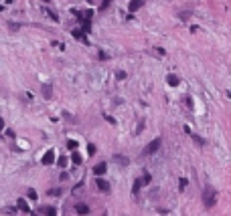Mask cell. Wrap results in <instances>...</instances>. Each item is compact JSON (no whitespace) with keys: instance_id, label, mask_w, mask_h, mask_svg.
Masks as SVG:
<instances>
[{"instance_id":"obj_1","label":"cell","mask_w":231,"mask_h":216,"mask_svg":"<svg viewBox=\"0 0 231 216\" xmlns=\"http://www.w3.org/2000/svg\"><path fill=\"white\" fill-rule=\"evenodd\" d=\"M215 202H217V192H215V188L205 186V190H203V204H205V208H213Z\"/></svg>"},{"instance_id":"obj_2","label":"cell","mask_w":231,"mask_h":216,"mask_svg":"<svg viewBox=\"0 0 231 216\" xmlns=\"http://www.w3.org/2000/svg\"><path fill=\"white\" fill-rule=\"evenodd\" d=\"M160 146H162V137H154L150 144L142 149V156H152V154H156V151L160 149Z\"/></svg>"},{"instance_id":"obj_3","label":"cell","mask_w":231,"mask_h":216,"mask_svg":"<svg viewBox=\"0 0 231 216\" xmlns=\"http://www.w3.org/2000/svg\"><path fill=\"white\" fill-rule=\"evenodd\" d=\"M105 170H107V164H105V162H99V164L93 166V174H95V176H104Z\"/></svg>"},{"instance_id":"obj_4","label":"cell","mask_w":231,"mask_h":216,"mask_svg":"<svg viewBox=\"0 0 231 216\" xmlns=\"http://www.w3.org/2000/svg\"><path fill=\"white\" fill-rule=\"evenodd\" d=\"M41 89H43V97L45 99H53V85L51 83H43Z\"/></svg>"},{"instance_id":"obj_5","label":"cell","mask_w":231,"mask_h":216,"mask_svg":"<svg viewBox=\"0 0 231 216\" xmlns=\"http://www.w3.org/2000/svg\"><path fill=\"white\" fill-rule=\"evenodd\" d=\"M53 159H55V149H49L45 156L41 158V162H43L45 166H49V164H53Z\"/></svg>"},{"instance_id":"obj_6","label":"cell","mask_w":231,"mask_h":216,"mask_svg":"<svg viewBox=\"0 0 231 216\" xmlns=\"http://www.w3.org/2000/svg\"><path fill=\"white\" fill-rule=\"evenodd\" d=\"M95 184H97V188H99L102 192H105V194L112 190V188H110V184L105 182V180H102V178H97V180H95Z\"/></svg>"},{"instance_id":"obj_7","label":"cell","mask_w":231,"mask_h":216,"mask_svg":"<svg viewBox=\"0 0 231 216\" xmlns=\"http://www.w3.org/2000/svg\"><path fill=\"white\" fill-rule=\"evenodd\" d=\"M37 212H39V214H47V216L57 214V210H55V208H51V206H41V208H39Z\"/></svg>"},{"instance_id":"obj_8","label":"cell","mask_w":231,"mask_h":216,"mask_svg":"<svg viewBox=\"0 0 231 216\" xmlns=\"http://www.w3.org/2000/svg\"><path fill=\"white\" fill-rule=\"evenodd\" d=\"M18 210H23L24 214H31V212H33V210H31V208H29V204H26V202H24L23 198H20V200H18Z\"/></svg>"},{"instance_id":"obj_9","label":"cell","mask_w":231,"mask_h":216,"mask_svg":"<svg viewBox=\"0 0 231 216\" xmlns=\"http://www.w3.org/2000/svg\"><path fill=\"white\" fill-rule=\"evenodd\" d=\"M142 4H144V0H132V2H130V12H136Z\"/></svg>"},{"instance_id":"obj_10","label":"cell","mask_w":231,"mask_h":216,"mask_svg":"<svg viewBox=\"0 0 231 216\" xmlns=\"http://www.w3.org/2000/svg\"><path fill=\"white\" fill-rule=\"evenodd\" d=\"M75 210H77V214H89V206L87 204H77Z\"/></svg>"},{"instance_id":"obj_11","label":"cell","mask_w":231,"mask_h":216,"mask_svg":"<svg viewBox=\"0 0 231 216\" xmlns=\"http://www.w3.org/2000/svg\"><path fill=\"white\" fill-rule=\"evenodd\" d=\"M114 159L118 162V164H122V166H128V164H130V159H128L126 156H120V154H116V156H114Z\"/></svg>"},{"instance_id":"obj_12","label":"cell","mask_w":231,"mask_h":216,"mask_svg":"<svg viewBox=\"0 0 231 216\" xmlns=\"http://www.w3.org/2000/svg\"><path fill=\"white\" fill-rule=\"evenodd\" d=\"M166 81H168L170 87H176V85H178V77H176V75H166Z\"/></svg>"},{"instance_id":"obj_13","label":"cell","mask_w":231,"mask_h":216,"mask_svg":"<svg viewBox=\"0 0 231 216\" xmlns=\"http://www.w3.org/2000/svg\"><path fill=\"white\" fill-rule=\"evenodd\" d=\"M140 182H142V186H148V184L152 182V176L148 174V172H144V176L140 178Z\"/></svg>"},{"instance_id":"obj_14","label":"cell","mask_w":231,"mask_h":216,"mask_svg":"<svg viewBox=\"0 0 231 216\" xmlns=\"http://www.w3.org/2000/svg\"><path fill=\"white\" fill-rule=\"evenodd\" d=\"M73 36H75L77 41H83V43H87V36H83L79 28H75V30H73Z\"/></svg>"},{"instance_id":"obj_15","label":"cell","mask_w":231,"mask_h":216,"mask_svg":"<svg viewBox=\"0 0 231 216\" xmlns=\"http://www.w3.org/2000/svg\"><path fill=\"white\" fill-rule=\"evenodd\" d=\"M140 188H142V182H140V180H136V182H134V186H132V194H134V196H138Z\"/></svg>"},{"instance_id":"obj_16","label":"cell","mask_w":231,"mask_h":216,"mask_svg":"<svg viewBox=\"0 0 231 216\" xmlns=\"http://www.w3.org/2000/svg\"><path fill=\"white\" fill-rule=\"evenodd\" d=\"M193 141L197 146H205V137H201V136H193Z\"/></svg>"},{"instance_id":"obj_17","label":"cell","mask_w":231,"mask_h":216,"mask_svg":"<svg viewBox=\"0 0 231 216\" xmlns=\"http://www.w3.org/2000/svg\"><path fill=\"white\" fill-rule=\"evenodd\" d=\"M47 14H49V18H51V20H55V22H57L59 20V16H57V12H53V10H45Z\"/></svg>"},{"instance_id":"obj_18","label":"cell","mask_w":231,"mask_h":216,"mask_svg":"<svg viewBox=\"0 0 231 216\" xmlns=\"http://www.w3.org/2000/svg\"><path fill=\"white\" fill-rule=\"evenodd\" d=\"M71 159H73V164H81V156L77 154V151H73V158Z\"/></svg>"},{"instance_id":"obj_19","label":"cell","mask_w":231,"mask_h":216,"mask_svg":"<svg viewBox=\"0 0 231 216\" xmlns=\"http://www.w3.org/2000/svg\"><path fill=\"white\" fill-rule=\"evenodd\" d=\"M67 148H69V149H75V148H77V141H75V139H69V141H67Z\"/></svg>"},{"instance_id":"obj_20","label":"cell","mask_w":231,"mask_h":216,"mask_svg":"<svg viewBox=\"0 0 231 216\" xmlns=\"http://www.w3.org/2000/svg\"><path fill=\"white\" fill-rule=\"evenodd\" d=\"M26 194H29V198H31V200H37V192L33 190V188H29V192H26Z\"/></svg>"},{"instance_id":"obj_21","label":"cell","mask_w":231,"mask_h":216,"mask_svg":"<svg viewBox=\"0 0 231 216\" xmlns=\"http://www.w3.org/2000/svg\"><path fill=\"white\" fill-rule=\"evenodd\" d=\"M57 164H59V168H65V166H67V159H65V158H59Z\"/></svg>"},{"instance_id":"obj_22","label":"cell","mask_w":231,"mask_h":216,"mask_svg":"<svg viewBox=\"0 0 231 216\" xmlns=\"http://www.w3.org/2000/svg\"><path fill=\"white\" fill-rule=\"evenodd\" d=\"M181 18H183V20H189V18H191V12L186 10V12H181Z\"/></svg>"},{"instance_id":"obj_23","label":"cell","mask_w":231,"mask_h":216,"mask_svg":"<svg viewBox=\"0 0 231 216\" xmlns=\"http://www.w3.org/2000/svg\"><path fill=\"white\" fill-rule=\"evenodd\" d=\"M116 79H126V73H124V71H118V73H116Z\"/></svg>"},{"instance_id":"obj_24","label":"cell","mask_w":231,"mask_h":216,"mask_svg":"<svg viewBox=\"0 0 231 216\" xmlns=\"http://www.w3.org/2000/svg\"><path fill=\"white\" fill-rule=\"evenodd\" d=\"M8 26H10V30H18L20 28V24H16V22H8Z\"/></svg>"},{"instance_id":"obj_25","label":"cell","mask_w":231,"mask_h":216,"mask_svg":"<svg viewBox=\"0 0 231 216\" xmlns=\"http://www.w3.org/2000/svg\"><path fill=\"white\" fill-rule=\"evenodd\" d=\"M186 186V178H181V184H178V188H181V190H183V188H185Z\"/></svg>"},{"instance_id":"obj_26","label":"cell","mask_w":231,"mask_h":216,"mask_svg":"<svg viewBox=\"0 0 231 216\" xmlns=\"http://www.w3.org/2000/svg\"><path fill=\"white\" fill-rule=\"evenodd\" d=\"M87 151H89V154L93 156V154H95V146H93V144H89V148H87Z\"/></svg>"},{"instance_id":"obj_27","label":"cell","mask_w":231,"mask_h":216,"mask_svg":"<svg viewBox=\"0 0 231 216\" xmlns=\"http://www.w3.org/2000/svg\"><path fill=\"white\" fill-rule=\"evenodd\" d=\"M49 194H51V196H59V194H61V190H59V188H57V190H51V192H49Z\"/></svg>"},{"instance_id":"obj_28","label":"cell","mask_w":231,"mask_h":216,"mask_svg":"<svg viewBox=\"0 0 231 216\" xmlns=\"http://www.w3.org/2000/svg\"><path fill=\"white\" fill-rule=\"evenodd\" d=\"M142 127H144V121H140V123H138V129H136V133H140V131H142Z\"/></svg>"},{"instance_id":"obj_29","label":"cell","mask_w":231,"mask_h":216,"mask_svg":"<svg viewBox=\"0 0 231 216\" xmlns=\"http://www.w3.org/2000/svg\"><path fill=\"white\" fill-rule=\"evenodd\" d=\"M43 2H51V0H43Z\"/></svg>"}]
</instances>
